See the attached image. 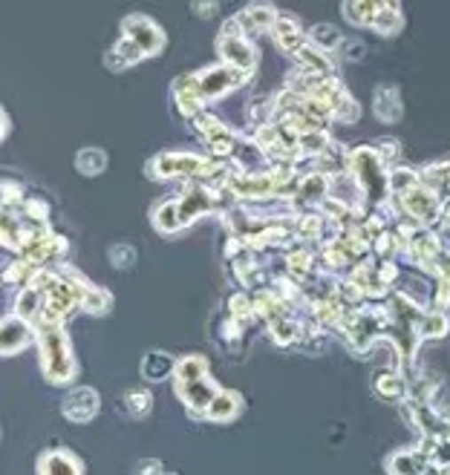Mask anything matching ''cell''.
<instances>
[{"label": "cell", "mask_w": 450, "mask_h": 475, "mask_svg": "<svg viewBox=\"0 0 450 475\" xmlns=\"http://www.w3.org/2000/svg\"><path fill=\"white\" fill-rule=\"evenodd\" d=\"M375 113L381 121H399L401 119V98L396 87H381L375 96Z\"/></svg>", "instance_id": "obj_14"}, {"label": "cell", "mask_w": 450, "mask_h": 475, "mask_svg": "<svg viewBox=\"0 0 450 475\" xmlns=\"http://www.w3.org/2000/svg\"><path fill=\"white\" fill-rule=\"evenodd\" d=\"M165 475H177V472H165Z\"/></svg>", "instance_id": "obj_23"}, {"label": "cell", "mask_w": 450, "mask_h": 475, "mask_svg": "<svg viewBox=\"0 0 450 475\" xmlns=\"http://www.w3.org/2000/svg\"><path fill=\"white\" fill-rule=\"evenodd\" d=\"M75 167H78V173H84V176H99V173L107 167V153H101L99 147L81 150L75 159Z\"/></svg>", "instance_id": "obj_15"}, {"label": "cell", "mask_w": 450, "mask_h": 475, "mask_svg": "<svg viewBox=\"0 0 450 475\" xmlns=\"http://www.w3.org/2000/svg\"><path fill=\"white\" fill-rule=\"evenodd\" d=\"M447 317L445 315H424L422 320H419V329H415V334H419V338H430V340H438V338H445L447 334Z\"/></svg>", "instance_id": "obj_17"}, {"label": "cell", "mask_w": 450, "mask_h": 475, "mask_svg": "<svg viewBox=\"0 0 450 475\" xmlns=\"http://www.w3.org/2000/svg\"><path fill=\"white\" fill-rule=\"evenodd\" d=\"M341 32L329 27V23H318L315 29H309V43L315 50H332V46H341Z\"/></svg>", "instance_id": "obj_18"}, {"label": "cell", "mask_w": 450, "mask_h": 475, "mask_svg": "<svg viewBox=\"0 0 450 475\" xmlns=\"http://www.w3.org/2000/svg\"><path fill=\"white\" fill-rule=\"evenodd\" d=\"M234 20L240 23V29H242V32L251 35V32L272 29V27H274V20H277V15H274V9H272L269 4H254V6H249L246 12H240V15H237Z\"/></svg>", "instance_id": "obj_13"}, {"label": "cell", "mask_w": 450, "mask_h": 475, "mask_svg": "<svg viewBox=\"0 0 450 475\" xmlns=\"http://www.w3.org/2000/svg\"><path fill=\"white\" fill-rule=\"evenodd\" d=\"M177 363L168 352H147L142 361V378L147 384H159V380H168L177 375Z\"/></svg>", "instance_id": "obj_12"}, {"label": "cell", "mask_w": 450, "mask_h": 475, "mask_svg": "<svg viewBox=\"0 0 450 475\" xmlns=\"http://www.w3.org/2000/svg\"><path fill=\"white\" fill-rule=\"evenodd\" d=\"M101 409V398L92 386H75L67 392L61 403V415L69 424H90Z\"/></svg>", "instance_id": "obj_4"}, {"label": "cell", "mask_w": 450, "mask_h": 475, "mask_svg": "<svg viewBox=\"0 0 450 475\" xmlns=\"http://www.w3.org/2000/svg\"><path fill=\"white\" fill-rule=\"evenodd\" d=\"M35 338H38V326H35L32 320L20 315L4 317V357L23 352Z\"/></svg>", "instance_id": "obj_6"}, {"label": "cell", "mask_w": 450, "mask_h": 475, "mask_svg": "<svg viewBox=\"0 0 450 475\" xmlns=\"http://www.w3.org/2000/svg\"><path fill=\"white\" fill-rule=\"evenodd\" d=\"M242 407H246V401H242L240 392H231V389H219L217 398L208 403V409L202 415V421H211V424H231L240 418Z\"/></svg>", "instance_id": "obj_7"}, {"label": "cell", "mask_w": 450, "mask_h": 475, "mask_svg": "<svg viewBox=\"0 0 450 475\" xmlns=\"http://www.w3.org/2000/svg\"><path fill=\"white\" fill-rule=\"evenodd\" d=\"M173 392H177V398L188 407L191 418H202L208 403L217 398L219 386L208 375H202V378H193V380H173Z\"/></svg>", "instance_id": "obj_3"}, {"label": "cell", "mask_w": 450, "mask_h": 475, "mask_svg": "<svg viewBox=\"0 0 450 475\" xmlns=\"http://www.w3.org/2000/svg\"><path fill=\"white\" fill-rule=\"evenodd\" d=\"M110 262L115 265V269H130V265L136 262V253H133V245H113L110 248Z\"/></svg>", "instance_id": "obj_19"}, {"label": "cell", "mask_w": 450, "mask_h": 475, "mask_svg": "<svg viewBox=\"0 0 450 475\" xmlns=\"http://www.w3.org/2000/svg\"><path fill=\"white\" fill-rule=\"evenodd\" d=\"M133 475H165V470H162L159 458H142V461H136Z\"/></svg>", "instance_id": "obj_20"}, {"label": "cell", "mask_w": 450, "mask_h": 475, "mask_svg": "<svg viewBox=\"0 0 450 475\" xmlns=\"http://www.w3.org/2000/svg\"><path fill=\"white\" fill-rule=\"evenodd\" d=\"M430 458H427L419 447L415 449H399L387 458V472L390 475H424Z\"/></svg>", "instance_id": "obj_10"}, {"label": "cell", "mask_w": 450, "mask_h": 475, "mask_svg": "<svg viewBox=\"0 0 450 475\" xmlns=\"http://www.w3.org/2000/svg\"><path fill=\"white\" fill-rule=\"evenodd\" d=\"M373 386L378 392V398H384L387 403H401L410 398V386H407V380H404L399 372H378L375 380H373Z\"/></svg>", "instance_id": "obj_11"}, {"label": "cell", "mask_w": 450, "mask_h": 475, "mask_svg": "<svg viewBox=\"0 0 450 475\" xmlns=\"http://www.w3.org/2000/svg\"><path fill=\"white\" fill-rule=\"evenodd\" d=\"M343 15L352 23L373 27L381 35H392L401 29L399 0H346Z\"/></svg>", "instance_id": "obj_2"}, {"label": "cell", "mask_w": 450, "mask_h": 475, "mask_svg": "<svg viewBox=\"0 0 450 475\" xmlns=\"http://www.w3.org/2000/svg\"><path fill=\"white\" fill-rule=\"evenodd\" d=\"M272 35H274V41L280 43L286 52H292V55H300L309 46V38H304V32H300V27H297V20L288 18V15H280V18L274 20Z\"/></svg>", "instance_id": "obj_9"}, {"label": "cell", "mask_w": 450, "mask_h": 475, "mask_svg": "<svg viewBox=\"0 0 450 475\" xmlns=\"http://www.w3.org/2000/svg\"><path fill=\"white\" fill-rule=\"evenodd\" d=\"M38 475H84V464L69 449H50L38 458Z\"/></svg>", "instance_id": "obj_8"}, {"label": "cell", "mask_w": 450, "mask_h": 475, "mask_svg": "<svg viewBox=\"0 0 450 475\" xmlns=\"http://www.w3.org/2000/svg\"><path fill=\"white\" fill-rule=\"evenodd\" d=\"M38 346H41L43 378L50 380L52 386L73 384L78 375V366H75L73 349H69L64 326H55V323H43V326H38Z\"/></svg>", "instance_id": "obj_1"}, {"label": "cell", "mask_w": 450, "mask_h": 475, "mask_svg": "<svg viewBox=\"0 0 450 475\" xmlns=\"http://www.w3.org/2000/svg\"><path fill=\"white\" fill-rule=\"evenodd\" d=\"M124 407L130 412V418H145L154 409V395L147 389H130L124 395Z\"/></svg>", "instance_id": "obj_16"}, {"label": "cell", "mask_w": 450, "mask_h": 475, "mask_svg": "<svg viewBox=\"0 0 450 475\" xmlns=\"http://www.w3.org/2000/svg\"><path fill=\"white\" fill-rule=\"evenodd\" d=\"M124 35H127V38H130L145 55H156V52L162 50V43H165V35H162V29L156 27L154 20H147V18H142V15L124 18Z\"/></svg>", "instance_id": "obj_5"}, {"label": "cell", "mask_w": 450, "mask_h": 475, "mask_svg": "<svg viewBox=\"0 0 450 475\" xmlns=\"http://www.w3.org/2000/svg\"><path fill=\"white\" fill-rule=\"evenodd\" d=\"M196 15L200 18H211L214 12H217V0H193V6H191Z\"/></svg>", "instance_id": "obj_21"}, {"label": "cell", "mask_w": 450, "mask_h": 475, "mask_svg": "<svg viewBox=\"0 0 450 475\" xmlns=\"http://www.w3.org/2000/svg\"><path fill=\"white\" fill-rule=\"evenodd\" d=\"M438 475H450V464H438Z\"/></svg>", "instance_id": "obj_22"}]
</instances>
